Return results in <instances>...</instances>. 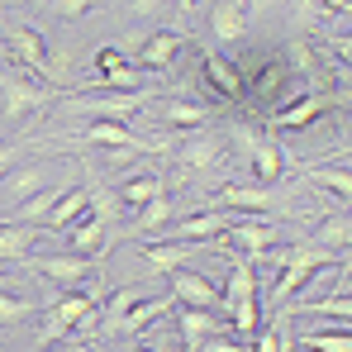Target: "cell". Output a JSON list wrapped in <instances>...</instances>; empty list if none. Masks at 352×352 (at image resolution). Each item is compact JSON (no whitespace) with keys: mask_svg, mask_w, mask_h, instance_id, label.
Returning a JSON list of instances; mask_svg holds the SVG:
<instances>
[{"mask_svg":"<svg viewBox=\"0 0 352 352\" xmlns=\"http://www.w3.org/2000/svg\"><path fill=\"white\" fill-rule=\"evenodd\" d=\"M238 81H243V105H252L262 119H272L276 110H286L291 100L305 96V76L295 72V62H281L276 48H252L234 58Z\"/></svg>","mask_w":352,"mask_h":352,"instance_id":"1","label":"cell"},{"mask_svg":"<svg viewBox=\"0 0 352 352\" xmlns=\"http://www.w3.org/2000/svg\"><path fill=\"white\" fill-rule=\"evenodd\" d=\"M267 257L281 267L276 291H272V309H286V305L295 300V291H305V286H309V276H319V272H329V267H348V257L324 252V248H314V243H295V248H267V252H262V262H267Z\"/></svg>","mask_w":352,"mask_h":352,"instance_id":"2","label":"cell"},{"mask_svg":"<svg viewBox=\"0 0 352 352\" xmlns=\"http://www.w3.org/2000/svg\"><path fill=\"white\" fill-rule=\"evenodd\" d=\"M100 329V295L96 291H58V300L43 309V329L34 338V348H58L72 333Z\"/></svg>","mask_w":352,"mask_h":352,"instance_id":"3","label":"cell"},{"mask_svg":"<svg viewBox=\"0 0 352 352\" xmlns=\"http://www.w3.org/2000/svg\"><path fill=\"white\" fill-rule=\"evenodd\" d=\"M219 314L229 319L238 338H252L257 324H262V309H257V272L248 257H229V286H224V300H219Z\"/></svg>","mask_w":352,"mask_h":352,"instance_id":"4","label":"cell"},{"mask_svg":"<svg viewBox=\"0 0 352 352\" xmlns=\"http://www.w3.org/2000/svg\"><path fill=\"white\" fill-rule=\"evenodd\" d=\"M0 48L10 53V62H14L19 72H29V76H38V81H48V86H58V91H67L62 72L53 67V53H48L43 34H38L34 24H10V29L0 34Z\"/></svg>","mask_w":352,"mask_h":352,"instance_id":"5","label":"cell"},{"mask_svg":"<svg viewBox=\"0 0 352 352\" xmlns=\"http://www.w3.org/2000/svg\"><path fill=\"white\" fill-rule=\"evenodd\" d=\"M53 96H62V91L48 86V81H34V76H0V124L14 129V124L34 119Z\"/></svg>","mask_w":352,"mask_h":352,"instance_id":"6","label":"cell"},{"mask_svg":"<svg viewBox=\"0 0 352 352\" xmlns=\"http://www.w3.org/2000/svg\"><path fill=\"white\" fill-rule=\"evenodd\" d=\"M210 210H229V214L262 219V214H281V210H291V200L276 195V190L262 186V181H229V186L214 190V205H210Z\"/></svg>","mask_w":352,"mask_h":352,"instance_id":"7","label":"cell"},{"mask_svg":"<svg viewBox=\"0 0 352 352\" xmlns=\"http://www.w3.org/2000/svg\"><path fill=\"white\" fill-rule=\"evenodd\" d=\"M167 153L176 157V167L186 176H205V172H214V167L224 162L229 143H224V133H214V129L205 124V129H186L181 143H172Z\"/></svg>","mask_w":352,"mask_h":352,"instance_id":"8","label":"cell"},{"mask_svg":"<svg viewBox=\"0 0 352 352\" xmlns=\"http://www.w3.org/2000/svg\"><path fill=\"white\" fill-rule=\"evenodd\" d=\"M143 91H91V96H81V100H67V110H76V115H91V119H110V124H124V119H133L143 110Z\"/></svg>","mask_w":352,"mask_h":352,"instance_id":"9","label":"cell"},{"mask_svg":"<svg viewBox=\"0 0 352 352\" xmlns=\"http://www.w3.org/2000/svg\"><path fill=\"white\" fill-rule=\"evenodd\" d=\"M29 267H34L38 276H48L58 291H72V286H81L86 276L100 272L96 257H76V252H43V257H29Z\"/></svg>","mask_w":352,"mask_h":352,"instance_id":"10","label":"cell"},{"mask_svg":"<svg viewBox=\"0 0 352 352\" xmlns=\"http://www.w3.org/2000/svg\"><path fill=\"white\" fill-rule=\"evenodd\" d=\"M91 67H96V86L91 91H143V81H148L119 48H96Z\"/></svg>","mask_w":352,"mask_h":352,"instance_id":"11","label":"cell"},{"mask_svg":"<svg viewBox=\"0 0 352 352\" xmlns=\"http://www.w3.org/2000/svg\"><path fill=\"white\" fill-rule=\"evenodd\" d=\"M200 252H210V243H181V238H167V243H143V248H138V262H143L148 272L172 276V272H181V267H190V257H200Z\"/></svg>","mask_w":352,"mask_h":352,"instance_id":"12","label":"cell"},{"mask_svg":"<svg viewBox=\"0 0 352 352\" xmlns=\"http://www.w3.org/2000/svg\"><path fill=\"white\" fill-rule=\"evenodd\" d=\"M224 238H229V248H234L238 257H248V262H262V252L276 248V229L262 224V219H248V214H234Z\"/></svg>","mask_w":352,"mask_h":352,"instance_id":"13","label":"cell"},{"mask_svg":"<svg viewBox=\"0 0 352 352\" xmlns=\"http://www.w3.org/2000/svg\"><path fill=\"white\" fill-rule=\"evenodd\" d=\"M200 81H205V91H210L219 105H243V81H238L234 58L200 53Z\"/></svg>","mask_w":352,"mask_h":352,"instance_id":"14","label":"cell"},{"mask_svg":"<svg viewBox=\"0 0 352 352\" xmlns=\"http://www.w3.org/2000/svg\"><path fill=\"white\" fill-rule=\"evenodd\" d=\"M181 48H190V38H186V34H176V29L143 34V38H138V62H133V67H138L143 76H148V72H167Z\"/></svg>","mask_w":352,"mask_h":352,"instance_id":"15","label":"cell"},{"mask_svg":"<svg viewBox=\"0 0 352 352\" xmlns=\"http://www.w3.org/2000/svg\"><path fill=\"white\" fill-rule=\"evenodd\" d=\"M252 29V5L248 0H214L210 5V34L229 48V43H243Z\"/></svg>","mask_w":352,"mask_h":352,"instance_id":"16","label":"cell"},{"mask_svg":"<svg viewBox=\"0 0 352 352\" xmlns=\"http://www.w3.org/2000/svg\"><path fill=\"white\" fill-rule=\"evenodd\" d=\"M329 110H333V96H324V91H309V96L291 100L286 110H276L272 119H262V129H267V133H276V129H309L314 119H324Z\"/></svg>","mask_w":352,"mask_h":352,"instance_id":"17","label":"cell"},{"mask_svg":"<svg viewBox=\"0 0 352 352\" xmlns=\"http://www.w3.org/2000/svg\"><path fill=\"white\" fill-rule=\"evenodd\" d=\"M172 300H176V305H186V309H219L224 291H219L210 276L181 267V272H172Z\"/></svg>","mask_w":352,"mask_h":352,"instance_id":"18","label":"cell"},{"mask_svg":"<svg viewBox=\"0 0 352 352\" xmlns=\"http://www.w3.org/2000/svg\"><path fill=\"white\" fill-rule=\"evenodd\" d=\"M176 309H181V314H176V329H181L186 352H195L205 338H214V333H234L219 309H186V305H176Z\"/></svg>","mask_w":352,"mask_h":352,"instance_id":"19","label":"cell"},{"mask_svg":"<svg viewBox=\"0 0 352 352\" xmlns=\"http://www.w3.org/2000/svg\"><path fill=\"white\" fill-rule=\"evenodd\" d=\"M43 186H53V172H48L43 162H34V167H10V172L0 176V200L14 210V205H24L29 195H38Z\"/></svg>","mask_w":352,"mask_h":352,"instance_id":"20","label":"cell"},{"mask_svg":"<svg viewBox=\"0 0 352 352\" xmlns=\"http://www.w3.org/2000/svg\"><path fill=\"white\" fill-rule=\"evenodd\" d=\"M86 214H91V190H86V186H67V190L58 195V205L43 214L38 229H48V234H67V229L81 224Z\"/></svg>","mask_w":352,"mask_h":352,"instance_id":"21","label":"cell"},{"mask_svg":"<svg viewBox=\"0 0 352 352\" xmlns=\"http://www.w3.org/2000/svg\"><path fill=\"white\" fill-rule=\"evenodd\" d=\"M248 162H252V176H257L262 186H272V181L286 176V148H281L267 129H257V138H252V148H248Z\"/></svg>","mask_w":352,"mask_h":352,"instance_id":"22","label":"cell"},{"mask_svg":"<svg viewBox=\"0 0 352 352\" xmlns=\"http://www.w3.org/2000/svg\"><path fill=\"white\" fill-rule=\"evenodd\" d=\"M157 195H167V176H157V172H129V176H119V186H115V200L129 214L143 210V205L157 200Z\"/></svg>","mask_w":352,"mask_h":352,"instance_id":"23","label":"cell"},{"mask_svg":"<svg viewBox=\"0 0 352 352\" xmlns=\"http://www.w3.org/2000/svg\"><path fill=\"white\" fill-rule=\"evenodd\" d=\"M229 210H200V214H186V219H176L172 234L181 238V243H214V238H224V229H229Z\"/></svg>","mask_w":352,"mask_h":352,"instance_id":"24","label":"cell"},{"mask_svg":"<svg viewBox=\"0 0 352 352\" xmlns=\"http://www.w3.org/2000/svg\"><path fill=\"white\" fill-rule=\"evenodd\" d=\"M105 238H110V224L100 219V214H86L81 224H72L67 229V252H76V257H105Z\"/></svg>","mask_w":352,"mask_h":352,"instance_id":"25","label":"cell"},{"mask_svg":"<svg viewBox=\"0 0 352 352\" xmlns=\"http://www.w3.org/2000/svg\"><path fill=\"white\" fill-rule=\"evenodd\" d=\"M34 252H38V229H34V224H14V219L0 224V267L29 262Z\"/></svg>","mask_w":352,"mask_h":352,"instance_id":"26","label":"cell"},{"mask_svg":"<svg viewBox=\"0 0 352 352\" xmlns=\"http://www.w3.org/2000/svg\"><path fill=\"white\" fill-rule=\"evenodd\" d=\"M172 305H176L172 295H157V300H133V305L119 314V324H115V333H110V338H129V333H138V329L157 324V319H162Z\"/></svg>","mask_w":352,"mask_h":352,"instance_id":"27","label":"cell"},{"mask_svg":"<svg viewBox=\"0 0 352 352\" xmlns=\"http://www.w3.org/2000/svg\"><path fill=\"white\" fill-rule=\"evenodd\" d=\"M348 243H352V219H348V210H333V214H324V219H319V229H314V248L348 257Z\"/></svg>","mask_w":352,"mask_h":352,"instance_id":"28","label":"cell"},{"mask_svg":"<svg viewBox=\"0 0 352 352\" xmlns=\"http://www.w3.org/2000/svg\"><path fill=\"white\" fill-rule=\"evenodd\" d=\"M295 314H324L333 324H352V295L338 286L333 295H319V300H291Z\"/></svg>","mask_w":352,"mask_h":352,"instance_id":"29","label":"cell"},{"mask_svg":"<svg viewBox=\"0 0 352 352\" xmlns=\"http://www.w3.org/2000/svg\"><path fill=\"white\" fill-rule=\"evenodd\" d=\"M295 352H352L348 324H329V329H309L300 333V343H291Z\"/></svg>","mask_w":352,"mask_h":352,"instance_id":"30","label":"cell"},{"mask_svg":"<svg viewBox=\"0 0 352 352\" xmlns=\"http://www.w3.org/2000/svg\"><path fill=\"white\" fill-rule=\"evenodd\" d=\"M309 186H319V190H329L333 200H338V210H348L352 200V176H348V162H338V167H309L305 172Z\"/></svg>","mask_w":352,"mask_h":352,"instance_id":"31","label":"cell"},{"mask_svg":"<svg viewBox=\"0 0 352 352\" xmlns=\"http://www.w3.org/2000/svg\"><path fill=\"white\" fill-rule=\"evenodd\" d=\"M62 190H67V181H53V186H43L38 195H29L24 205H14V214H10V219H14V224H34V229H38V224H43V214L58 205Z\"/></svg>","mask_w":352,"mask_h":352,"instance_id":"32","label":"cell"},{"mask_svg":"<svg viewBox=\"0 0 352 352\" xmlns=\"http://www.w3.org/2000/svg\"><path fill=\"white\" fill-rule=\"evenodd\" d=\"M172 214H176L172 195H157V200H148L143 210H133V234H138V238H153L157 229H167V224H172Z\"/></svg>","mask_w":352,"mask_h":352,"instance_id":"33","label":"cell"},{"mask_svg":"<svg viewBox=\"0 0 352 352\" xmlns=\"http://www.w3.org/2000/svg\"><path fill=\"white\" fill-rule=\"evenodd\" d=\"M167 124H176V129H205V124H214V110L200 105V100H167Z\"/></svg>","mask_w":352,"mask_h":352,"instance_id":"34","label":"cell"},{"mask_svg":"<svg viewBox=\"0 0 352 352\" xmlns=\"http://www.w3.org/2000/svg\"><path fill=\"white\" fill-rule=\"evenodd\" d=\"M38 314V305L34 300H24V295H5L0 291V324H29Z\"/></svg>","mask_w":352,"mask_h":352,"instance_id":"35","label":"cell"},{"mask_svg":"<svg viewBox=\"0 0 352 352\" xmlns=\"http://www.w3.org/2000/svg\"><path fill=\"white\" fill-rule=\"evenodd\" d=\"M129 14H138V19H153V24H162V19L172 14V0H129Z\"/></svg>","mask_w":352,"mask_h":352,"instance_id":"36","label":"cell"},{"mask_svg":"<svg viewBox=\"0 0 352 352\" xmlns=\"http://www.w3.org/2000/svg\"><path fill=\"white\" fill-rule=\"evenodd\" d=\"M105 0H53V10H58L62 19H81V14H91V10H100Z\"/></svg>","mask_w":352,"mask_h":352,"instance_id":"37","label":"cell"},{"mask_svg":"<svg viewBox=\"0 0 352 352\" xmlns=\"http://www.w3.org/2000/svg\"><path fill=\"white\" fill-rule=\"evenodd\" d=\"M195 352H248V343L234 338V333H214V338H205Z\"/></svg>","mask_w":352,"mask_h":352,"instance_id":"38","label":"cell"},{"mask_svg":"<svg viewBox=\"0 0 352 352\" xmlns=\"http://www.w3.org/2000/svg\"><path fill=\"white\" fill-rule=\"evenodd\" d=\"M19 157H24V148H19V143H0V176L10 172V167H14Z\"/></svg>","mask_w":352,"mask_h":352,"instance_id":"39","label":"cell"},{"mask_svg":"<svg viewBox=\"0 0 352 352\" xmlns=\"http://www.w3.org/2000/svg\"><path fill=\"white\" fill-rule=\"evenodd\" d=\"M352 0H319V10H329V14H348Z\"/></svg>","mask_w":352,"mask_h":352,"instance_id":"40","label":"cell"},{"mask_svg":"<svg viewBox=\"0 0 352 352\" xmlns=\"http://www.w3.org/2000/svg\"><path fill=\"white\" fill-rule=\"evenodd\" d=\"M252 10H286V0H248Z\"/></svg>","mask_w":352,"mask_h":352,"instance_id":"41","label":"cell"},{"mask_svg":"<svg viewBox=\"0 0 352 352\" xmlns=\"http://www.w3.org/2000/svg\"><path fill=\"white\" fill-rule=\"evenodd\" d=\"M195 5H200V0H172V10H176V14H190Z\"/></svg>","mask_w":352,"mask_h":352,"instance_id":"42","label":"cell"},{"mask_svg":"<svg viewBox=\"0 0 352 352\" xmlns=\"http://www.w3.org/2000/svg\"><path fill=\"white\" fill-rule=\"evenodd\" d=\"M124 352H148V348H124Z\"/></svg>","mask_w":352,"mask_h":352,"instance_id":"43","label":"cell"},{"mask_svg":"<svg viewBox=\"0 0 352 352\" xmlns=\"http://www.w3.org/2000/svg\"><path fill=\"white\" fill-rule=\"evenodd\" d=\"M34 5H53V0H34Z\"/></svg>","mask_w":352,"mask_h":352,"instance_id":"44","label":"cell"},{"mask_svg":"<svg viewBox=\"0 0 352 352\" xmlns=\"http://www.w3.org/2000/svg\"><path fill=\"white\" fill-rule=\"evenodd\" d=\"M0 352H14V348H0Z\"/></svg>","mask_w":352,"mask_h":352,"instance_id":"45","label":"cell"},{"mask_svg":"<svg viewBox=\"0 0 352 352\" xmlns=\"http://www.w3.org/2000/svg\"><path fill=\"white\" fill-rule=\"evenodd\" d=\"M0 276H5V272H0Z\"/></svg>","mask_w":352,"mask_h":352,"instance_id":"46","label":"cell"},{"mask_svg":"<svg viewBox=\"0 0 352 352\" xmlns=\"http://www.w3.org/2000/svg\"><path fill=\"white\" fill-rule=\"evenodd\" d=\"M0 272H5V267H0Z\"/></svg>","mask_w":352,"mask_h":352,"instance_id":"47","label":"cell"}]
</instances>
